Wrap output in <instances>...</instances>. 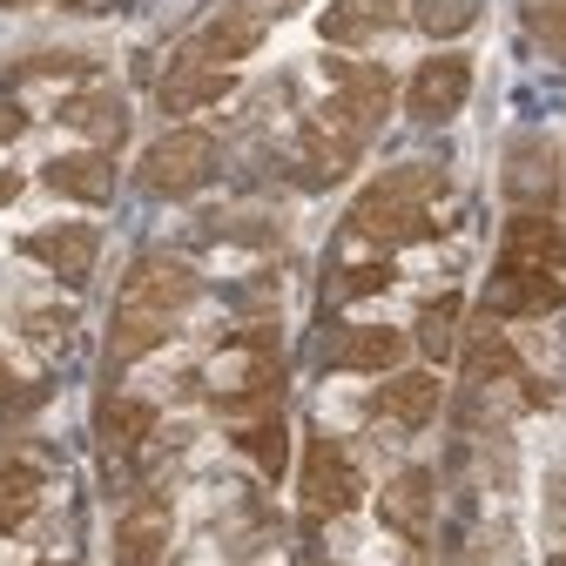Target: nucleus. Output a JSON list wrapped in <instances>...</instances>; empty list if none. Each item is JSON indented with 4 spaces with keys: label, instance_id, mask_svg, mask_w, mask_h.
Listing matches in <instances>:
<instances>
[{
    "label": "nucleus",
    "instance_id": "obj_11",
    "mask_svg": "<svg viewBox=\"0 0 566 566\" xmlns=\"http://www.w3.org/2000/svg\"><path fill=\"white\" fill-rule=\"evenodd\" d=\"M263 48V28L250 21V14H237V8H223L217 21H209L196 41H189V54L182 61H202V67H237L243 54H256Z\"/></svg>",
    "mask_w": 566,
    "mask_h": 566
},
{
    "label": "nucleus",
    "instance_id": "obj_17",
    "mask_svg": "<svg viewBox=\"0 0 566 566\" xmlns=\"http://www.w3.org/2000/svg\"><path fill=\"white\" fill-rule=\"evenodd\" d=\"M391 14H398V0H337V8H324L317 34H324L331 48H350V41H371Z\"/></svg>",
    "mask_w": 566,
    "mask_h": 566
},
{
    "label": "nucleus",
    "instance_id": "obj_4",
    "mask_svg": "<svg viewBox=\"0 0 566 566\" xmlns=\"http://www.w3.org/2000/svg\"><path fill=\"white\" fill-rule=\"evenodd\" d=\"M217 169V142L202 128H176L163 142H149V156H142V189L149 196H196Z\"/></svg>",
    "mask_w": 566,
    "mask_h": 566
},
{
    "label": "nucleus",
    "instance_id": "obj_13",
    "mask_svg": "<svg viewBox=\"0 0 566 566\" xmlns=\"http://www.w3.org/2000/svg\"><path fill=\"white\" fill-rule=\"evenodd\" d=\"M559 256H566V237H559V223L546 217V209H520V217L506 223V263L553 270Z\"/></svg>",
    "mask_w": 566,
    "mask_h": 566
},
{
    "label": "nucleus",
    "instance_id": "obj_10",
    "mask_svg": "<svg viewBox=\"0 0 566 566\" xmlns=\"http://www.w3.org/2000/svg\"><path fill=\"white\" fill-rule=\"evenodd\" d=\"M95 250H102V237H95L88 223H54V230H34V237H28V256L48 263V270L67 276V283H82V276L95 270Z\"/></svg>",
    "mask_w": 566,
    "mask_h": 566
},
{
    "label": "nucleus",
    "instance_id": "obj_14",
    "mask_svg": "<svg viewBox=\"0 0 566 566\" xmlns=\"http://www.w3.org/2000/svg\"><path fill=\"white\" fill-rule=\"evenodd\" d=\"M378 513H385V526L391 533H405V539H418L424 533V520H432V472H398L391 485H385V500H378Z\"/></svg>",
    "mask_w": 566,
    "mask_h": 566
},
{
    "label": "nucleus",
    "instance_id": "obj_20",
    "mask_svg": "<svg viewBox=\"0 0 566 566\" xmlns=\"http://www.w3.org/2000/svg\"><path fill=\"white\" fill-rule=\"evenodd\" d=\"M41 500V472L34 465H0V539H8Z\"/></svg>",
    "mask_w": 566,
    "mask_h": 566
},
{
    "label": "nucleus",
    "instance_id": "obj_24",
    "mask_svg": "<svg viewBox=\"0 0 566 566\" xmlns=\"http://www.w3.org/2000/svg\"><path fill=\"white\" fill-rule=\"evenodd\" d=\"M237 446H243V452H256V465H263L270 479H283V465H291V446H283V424H276V418H263V424H243V432H237Z\"/></svg>",
    "mask_w": 566,
    "mask_h": 566
},
{
    "label": "nucleus",
    "instance_id": "obj_2",
    "mask_svg": "<svg viewBox=\"0 0 566 566\" xmlns=\"http://www.w3.org/2000/svg\"><path fill=\"white\" fill-rule=\"evenodd\" d=\"M424 196H432V169L378 176L371 189H358V202H350V237H371V243L424 237Z\"/></svg>",
    "mask_w": 566,
    "mask_h": 566
},
{
    "label": "nucleus",
    "instance_id": "obj_6",
    "mask_svg": "<svg viewBox=\"0 0 566 566\" xmlns=\"http://www.w3.org/2000/svg\"><path fill=\"white\" fill-rule=\"evenodd\" d=\"M358 149H365V128H350L337 108H324L317 122H304V163H297V176L304 182H337V176H350Z\"/></svg>",
    "mask_w": 566,
    "mask_h": 566
},
{
    "label": "nucleus",
    "instance_id": "obj_29",
    "mask_svg": "<svg viewBox=\"0 0 566 566\" xmlns=\"http://www.w3.org/2000/svg\"><path fill=\"white\" fill-rule=\"evenodd\" d=\"M385 283H391V270L371 263V270H350V276H344V291H358V297H365V291H385Z\"/></svg>",
    "mask_w": 566,
    "mask_h": 566
},
{
    "label": "nucleus",
    "instance_id": "obj_18",
    "mask_svg": "<svg viewBox=\"0 0 566 566\" xmlns=\"http://www.w3.org/2000/svg\"><path fill=\"white\" fill-rule=\"evenodd\" d=\"M398 358H405V337L398 331H385V324H365V331H350L344 344H337V371H398Z\"/></svg>",
    "mask_w": 566,
    "mask_h": 566
},
{
    "label": "nucleus",
    "instance_id": "obj_31",
    "mask_svg": "<svg viewBox=\"0 0 566 566\" xmlns=\"http://www.w3.org/2000/svg\"><path fill=\"white\" fill-rule=\"evenodd\" d=\"M0 135H21V108H0Z\"/></svg>",
    "mask_w": 566,
    "mask_h": 566
},
{
    "label": "nucleus",
    "instance_id": "obj_32",
    "mask_svg": "<svg viewBox=\"0 0 566 566\" xmlns=\"http://www.w3.org/2000/svg\"><path fill=\"white\" fill-rule=\"evenodd\" d=\"M0 8H21V0H0Z\"/></svg>",
    "mask_w": 566,
    "mask_h": 566
},
{
    "label": "nucleus",
    "instance_id": "obj_23",
    "mask_svg": "<svg viewBox=\"0 0 566 566\" xmlns=\"http://www.w3.org/2000/svg\"><path fill=\"white\" fill-rule=\"evenodd\" d=\"M459 297H432L424 304V317H418V350L424 358H452V337H459Z\"/></svg>",
    "mask_w": 566,
    "mask_h": 566
},
{
    "label": "nucleus",
    "instance_id": "obj_3",
    "mask_svg": "<svg viewBox=\"0 0 566 566\" xmlns=\"http://www.w3.org/2000/svg\"><path fill=\"white\" fill-rule=\"evenodd\" d=\"M297 500H304L311 520H337V513H350V506L365 500V479H358V465H350V452H344L337 439H311V446H304Z\"/></svg>",
    "mask_w": 566,
    "mask_h": 566
},
{
    "label": "nucleus",
    "instance_id": "obj_28",
    "mask_svg": "<svg viewBox=\"0 0 566 566\" xmlns=\"http://www.w3.org/2000/svg\"><path fill=\"white\" fill-rule=\"evenodd\" d=\"M230 8H237V14H250L256 28H270V21H291L304 0H230Z\"/></svg>",
    "mask_w": 566,
    "mask_h": 566
},
{
    "label": "nucleus",
    "instance_id": "obj_15",
    "mask_svg": "<svg viewBox=\"0 0 566 566\" xmlns=\"http://www.w3.org/2000/svg\"><path fill=\"white\" fill-rule=\"evenodd\" d=\"M237 82H230V67H202V61H182L169 67V82H163V108L169 115H189V108H209V102H223Z\"/></svg>",
    "mask_w": 566,
    "mask_h": 566
},
{
    "label": "nucleus",
    "instance_id": "obj_30",
    "mask_svg": "<svg viewBox=\"0 0 566 566\" xmlns=\"http://www.w3.org/2000/svg\"><path fill=\"white\" fill-rule=\"evenodd\" d=\"M21 196V176H8V169H0V202H14Z\"/></svg>",
    "mask_w": 566,
    "mask_h": 566
},
{
    "label": "nucleus",
    "instance_id": "obj_16",
    "mask_svg": "<svg viewBox=\"0 0 566 566\" xmlns=\"http://www.w3.org/2000/svg\"><path fill=\"white\" fill-rule=\"evenodd\" d=\"M41 182H48L54 196H75V202H108L115 169H108V156H54V163L41 169Z\"/></svg>",
    "mask_w": 566,
    "mask_h": 566
},
{
    "label": "nucleus",
    "instance_id": "obj_5",
    "mask_svg": "<svg viewBox=\"0 0 566 566\" xmlns=\"http://www.w3.org/2000/svg\"><path fill=\"white\" fill-rule=\"evenodd\" d=\"M465 95H472V61H465V54H432V61L411 67L405 108H411V122L439 128V122H452V115L465 108Z\"/></svg>",
    "mask_w": 566,
    "mask_h": 566
},
{
    "label": "nucleus",
    "instance_id": "obj_12",
    "mask_svg": "<svg viewBox=\"0 0 566 566\" xmlns=\"http://www.w3.org/2000/svg\"><path fill=\"white\" fill-rule=\"evenodd\" d=\"M439 411V378L432 371H391L385 391H378V418H391L398 432H418V424H432Z\"/></svg>",
    "mask_w": 566,
    "mask_h": 566
},
{
    "label": "nucleus",
    "instance_id": "obj_25",
    "mask_svg": "<svg viewBox=\"0 0 566 566\" xmlns=\"http://www.w3.org/2000/svg\"><path fill=\"white\" fill-rule=\"evenodd\" d=\"M411 14L424 34H465V21L479 14V0H411Z\"/></svg>",
    "mask_w": 566,
    "mask_h": 566
},
{
    "label": "nucleus",
    "instance_id": "obj_7",
    "mask_svg": "<svg viewBox=\"0 0 566 566\" xmlns=\"http://www.w3.org/2000/svg\"><path fill=\"white\" fill-rule=\"evenodd\" d=\"M566 297L553 270H526V263H500V276L485 283V317H553Z\"/></svg>",
    "mask_w": 566,
    "mask_h": 566
},
{
    "label": "nucleus",
    "instance_id": "obj_26",
    "mask_svg": "<svg viewBox=\"0 0 566 566\" xmlns=\"http://www.w3.org/2000/svg\"><path fill=\"white\" fill-rule=\"evenodd\" d=\"M67 122H75V128H102V135H115V128H122V108H115L108 95H75V102H67Z\"/></svg>",
    "mask_w": 566,
    "mask_h": 566
},
{
    "label": "nucleus",
    "instance_id": "obj_9",
    "mask_svg": "<svg viewBox=\"0 0 566 566\" xmlns=\"http://www.w3.org/2000/svg\"><path fill=\"white\" fill-rule=\"evenodd\" d=\"M163 553H169V506L135 500L115 526V566H163Z\"/></svg>",
    "mask_w": 566,
    "mask_h": 566
},
{
    "label": "nucleus",
    "instance_id": "obj_19",
    "mask_svg": "<svg viewBox=\"0 0 566 566\" xmlns=\"http://www.w3.org/2000/svg\"><path fill=\"white\" fill-rule=\"evenodd\" d=\"M506 189L520 202H539L553 189V156H546V142H520V149L506 156Z\"/></svg>",
    "mask_w": 566,
    "mask_h": 566
},
{
    "label": "nucleus",
    "instance_id": "obj_1",
    "mask_svg": "<svg viewBox=\"0 0 566 566\" xmlns=\"http://www.w3.org/2000/svg\"><path fill=\"white\" fill-rule=\"evenodd\" d=\"M196 304V270L176 256H135L122 276V297H115V331H108V358L135 365L142 350H156L176 317Z\"/></svg>",
    "mask_w": 566,
    "mask_h": 566
},
{
    "label": "nucleus",
    "instance_id": "obj_21",
    "mask_svg": "<svg viewBox=\"0 0 566 566\" xmlns=\"http://www.w3.org/2000/svg\"><path fill=\"white\" fill-rule=\"evenodd\" d=\"M465 371H472L479 385H492V378H513V371H520V358H513V344L492 331V324H479V331H472V344H465Z\"/></svg>",
    "mask_w": 566,
    "mask_h": 566
},
{
    "label": "nucleus",
    "instance_id": "obj_8",
    "mask_svg": "<svg viewBox=\"0 0 566 566\" xmlns=\"http://www.w3.org/2000/svg\"><path fill=\"white\" fill-rule=\"evenodd\" d=\"M391 102H398V88H391L385 67H371V61H337V95H331V108H337L350 128L371 135V128L391 115Z\"/></svg>",
    "mask_w": 566,
    "mask_h": 566
},
{
    "label": "nucleus",
    "instance_id": "obj_22",
    "mask_svg": "<svg viewBox=\"0 0 566 566\" xmlns=\"http://www.w3.org/2000/svg\"><path fill=\"white\" fill-rule=\"evenodd\" d=\"M149 424H156V405H142V398H108L102 405V439L108 446H142Z\"/></svg>",
    "mask_w": 566,
    "mask_h": 566
},
{
    "label": "nucleus",
    "instance_id": "obj_27",
    "mask_svg": "<svg viewBox=\"0 0 566 566\" xmlns=\"http://www.w3.org/2000/svg\"><path fill=\"white\" fill-rule=\"evenodd\" d=\"M533 34L553 54H566V0H539V8H533Z\"/></svg>",
    "mask_w": 566,
    "mask_h": 566
}]
</instances>
